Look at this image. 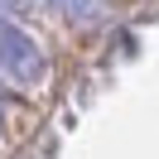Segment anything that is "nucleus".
I'll return each mask as SVG.
<instances>
[{"instance_id":"nucleus-1","label":"nucleus","mask_w":159,"mask_h":159,"mask_svg":"<svg viewBox=\"0 0 159 159\" xmlns=\"http://www.w3.org/2000/svg\"><path fill=\"white\" fill-rule=\"evenodd\" d=\"M0 72L10 77L15 87H39L43 72H48V58H43L39 39H34L24 24H15L5 10H0Z\"/></svg>"},{"instance_id":"nucleus-2","label":"nucleus","mask_w":159,"mask_h":159,"mask_svg":"<svg viewBox=\"0 0 159 159\" xmlns=\"http://www.w3.org/2000/svg\"><path fill=\"white\" fill-rule=\"evenodd\" d=\"M53 10H63L68 20H92V15L101 10V0H48Z\"/></svg>"},{"instance_id":"nucleus-3","label":"nucleus","mask_w":159,"mask_h":159,"mask_svg":"<svg viewBox=\"0 0 159 159\" xmlns=\"http://www.w3.org/2000/svg\"><path fill=\"white\" fill-rule=\"evenodd\" d=\"M0 120H5V116H0Z\"/></svg>"}]
</instances>
